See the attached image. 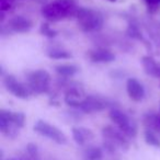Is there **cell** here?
<instances>
[{
	"label": "cell",
	"instance_id": "obj_1",
	"mask_svg": "<svg viewBox=\"0 0 160 160\" xmlns=\"http://www.w3.org/2000/svg\"><path fill=\"white\" fill-rule=\"evenodd\" d=\"M78 8L71 0H56L45 5L41 13L46 20L57 22L70 16H76Z\"/></svg>",
	"mask_w": 160,
	"mask_h": 160
},
{
	"label": "cell",
	"instance_id": "obj_2",
	"mask_svg": "<svg viewBox=\"0 0 160 160\" xmlns=\"http://www.w3.org/2000/svg\"><path fill=\"white\" fill-rule=\"evenodd\" d=\"M78 25L83 32H98L103 28V17L100 12L89 8H78L76 13Z\"/></svg>",
	"mask_w": 160,
	"mask_h": 160
},
{
	"label": "cell",
	"instance_id": "obj_3",
	"mask_svg": "<svg viewBox=\"0 0 160 160\" xmlns=\"http://www.w3.org/2000/svg\"><path fill=\"white\" fill-rule=\"evenodd\" d=\"M51 75L44 69H38L27 73V86L33 94L47 93L51 87Z\"/></svg>",
	"mask_w": 160,
	"mask_h": 160
},
{
	"label": "cell",
	"instance_id": "obj_4",
	"mask_svg": "<svg viewBox=\"0 0 160 160\" xmlns=\"http://www.w3.org/2000/svg\"><path fill=\"white\" fill-rule=\"evenodd\" d=\"M102 135L104 138V147L110 152H113L118 148L123 150H127L129 148V142L126 138L127 136L120 129L108 125L102 128Z\"/></svg>",
	"mask_w": 160,
	"mask_h": 160
},
{
	"label": "cell",
	"instance_id": "obj_5",
	"mask_svg": "<svg viewBox=\"0 0 160 160\" xmlns=\"http://www.w3.org/2000/svg\"><path fill=\"white\" fill-rule=\"evenodd\" d=\"M109 118L127 137L134 138L137 135V125L124 111L118 108H112L109 112Z\"/></svg>",
	"mask_w": 160,
	"mask_h": 160
},
{
	"label": "cell",
	"instance_id": "obj_6",
	"mask_svg": "<svg viewBox=\"0 0 160 160\" xmlns=\"http://www.w3.org/2000/svg\"><path fill=\"white\" fill-rule=\"evenodd\" d=\"M34 132L40 134L41 136L49 138L51 140L55 142L58 145H65L67 144V137L58 127L55 125H52L45 121H38L33 127Z\"/></svg>",
	"mask_w": 160,
	"mask_h": 160
},
{
	"label": "cell",
	"instance_id": "obj_7",
	"mask_svg": "<svg viewBox=\"0 0 160 160\" xmlns=\"http://www.w3.org/2000/svg\"><path fill=\"white\" fill-rule=\"evenodd\" d=\"M3 85H5L6 89L10 92L11 94H13L16 98L22 99L25 100L30 97L31 91L28 88V86H25L24 83L20 82L13 75H6L3 77Z\"/></svg>",
	"mask_w": 160,
	"mask_h": 160
},
{
	"label": "cell",
	"instance_id": "obj_8",
	"mask_svg": "<svg viewBox=\"0 0 160 160\" xmlns=\"http://www.w3.org/2000/svg\"><path fill=\"white\" fill-rule=\"evenodd\" d=\"M108 107H109V102L105 99L98 96H87L81 101L79 110L89 114V113H94V112L103 111Z\"/></svg>",
	"mask_w": 160,
	"mask_h": 160
},
{
	"label": "cell",
	"instance_id": "obj_9",
	"mask_svg": "<svg viewBox=\"0 0 160 160\" xmlns=\"http://www.w3.org/2000/svg\"><path fill=\"white\" fill-rule=\"evenodd\" d=\"M8 28L14 33H27L33 28V22L23 16H16L9 20Z\"/></svg>",
	"mask_w": 160,
	"mask_h": 160
},
{
	"label": "cell",
	"instance_id": "obj_10",
	"mask_svg": "<svg viewBox=\"0 0 160 160\" xmlns=\"http://www.w3.org/2000/svg\"><path fill=\"white\" fill-rule=\"evenodd\" d=\"M126 91L129 99L135 102H140L145 97V89L142 83L135 78H128L126 81Z\"/></svg>",
	"mask_w": 160,
	"mask_h": 160
},
{
	"label": "cell",
	"instance_id": "obj_11",
	"mask_svg": "<svg viewBox=\"0 0 160 160\" xmlns=\"http://www.w3.org/2000/svg\"><path fill=\"white\" fill-rule=\"evenodd\" d=\"M88 57L92 62H98V64H108L115 59L114 53L107 48H97L90 51L88 53Z\"/></svg>",
	"mask_w": 160,
	"mask_h": 160
},
{
	"label": "cell",
	"instance_id": "obj_12",
	"mask_svg": "<svg viewBox=\"0 0 160 160\" xmlns=\"http://www.w3.org/2000/svg\"><path fill=\"white\" fill-rule=\"evenodd\" d=\"M85 99L83 97L82 90H80L77 87H69L65 92V102L68 104L69 107L75 108V109H79L81 101Z\"/></svg>",
	"mask_w": 160,
	"mask_h": 160
},
{
	"label": "cell",
	"instance_id": "obj_13",
	"mask_svg": "<svg viewBox=\"0 0 160 160\" xmlns=\"http://www.w3.org/2000/svg\"><path fill=\"white\" fill-rule=\"evenodd\" d=\"M71 133H72V138L76 144L80 145V146H83L87 142H90L94 138L93 132L86 127H72Z\"/></svg>",
	"mask_w": 160,
	"mask_h": 160
},
{
	"label": "cell",
	"instance_id": "obj_14",
	"mask_svg": "<svg viewBox=\"0 0 160 160\" xmlns=\"http://www.w3.org/2000/svg\"><path fill=\"white\" fill-rule=\"evenodd\" d=\"M0 120L7 121L13 124L19 129L22 128L25 124V115L21 112H11L8 110H0Z\"/></svg>",
	"mask_w": 160,
	"mask_h": 160
},
{
	"label": "cell",
	"instance_id": "obj_15",
	"mask_svg": "<svg viewBox=\"0 0 160 160\" xmlns=\"http://www.w3.org/2000/svg\"><path fill=\"white\" fill-rule=\"evenodd\" d=\"M142 65L145 72L155 78H160V64L151 56L146 55L142 58Z\"/></svg>",
	"mask_w": 160,
	"mask_h": 160
},
{
	"label": "cell",
	"instance_id": "obj_16",
	"mask_svg": "<svg viewBox=\"0 0 160 160\" xmlns=\"http://www.w3.org/2000/svg\"><path fill=\"white\" fill-rule=\"evenodd\" d=\"M55 71L60 77L69 78V77L75 76L76 73L79 71V68H78L76 65H72V64H62V65L55 66Z\"/></svg>",
	"mask_w": 160,
	"mask_h": 160
},
{
	"label": "cell",
	"instance_id": "obj_17",
	"mask_svg": "<svg viewBox=\"0 0 160 160\" xmlns=\"http://www.w3.org/2000/svg\"><path fill=\"white\" fill-rule=\"evenodd\" d=\"M144 124L147 129H151L155 133L160 134V114H148L145 116Z\"/></svg>",
	"mask_w": 160,
	"mask_h": 160
},
{
	"label": "cell",
	"instance_id": "obj_18",
	"mask_svg": "<svg viewBox=\"0 0 160 160\" xmlns=\"http://www.w3.org/2000/svg\"><path fill=\"white\" fill-rule=\"evenodd\" d=\"M103 156V151L100 147L97 146H91L88 147L85 150L83 157L86 160H101Z\"/></svg>",
	"mask_w": 160,
	"mask_h": 160
},
{
	"label": "cell",
	"instance_id": "obj_19",
	"mask_svg": "<svg viewBox=\"0 0 160 160\" xmlns=\"http://www.w3.org/2000/svg\"><path fill=\"white\" fill-rule=\"evenodd\" d=\"M144 138L145 142L149 146L156 147V148H160V138L158 137L157 133H155L151 129H145L144 132Z\"/></svg>",
	"mask_w": 160,
	"mask_h": 160
},
{
	"label": "cell",
	"instance_id": "obj_20",
	"mask_svg": "<svg viewBox=\"0 0 160 160\" xmlns=\"http://www.w3.org/2000/svg\"><path fill=\"white\" fill-rule=\"evenodd\" d=\"M47 56L52 59H69V58H71V54L67 51H62V49L49 51L47 53Z\"/></svg>",
	"mask_w": 160,
	"mask_h": 160
},
{
	"label": "cell",
	"instance_id": "obj_21",
	"mask_svg": "<svg viewBox=\"0 0 160 160\" xmlns=\"http://www.w3.org/2000/svg\"><path fill=\"white\" fill-rule=\"evenodd\" d=\"M127 35L131 36L132 38H135V40H142L144 41V38H142V32H140L139 28H138V25H136L135 23H129L128 28H127V31H126Z\"/></svg>",
	"mask_w": 160,
	"mask_h": 160
},
{
	"label": "cell",
	"instance_id": "obj_22",
	"mask_svg": "<svg viewBox=\"0 0 160 160\" xmlns=\"http://www.w3.org/2000/svg\"><path fill=\"white\" fill-rule=\"evenodd\" d=\"M40 32L42 35L46 36V38H53L57 35V31H55L53 28H51V25L47 22H43L42 24H41Z\"/></svg>",
	"mask_w": 160,
	"mask_h": 160
},
{
	"label": "cell",
	"instance_id": "obj_23",
	"mask_svg": "<svg viewBox=\"0 0 160 160\" xmlns=\"http://www.w3.org/2000/svg\"><path fill=\"white\" fill-rule=\"evenodd\" d=\"M27 151H28V155L31 157V159L38 160V146H36L35 144H33V142H30V144H28Z\"/></svg>",
	"mask_w": 160,
	"mask_h": 160
},
{
	"label": "cell",
	"instance_id": "obj_24",
	"mask_svg": "<svg viewBox=\"0 0 160 160\" xmlns=\"http://www.w3.org/2000/svg\"><path fill=\"white\" fill-rule=\"evenodd\" d=\"M14 2H16V0H0V11L3 13L9 11Z\"/></svg>",
	"mask_w": 160,
	"mask_h": 160
},
{
	"label": "cell",
	"instance_id": "obj_25",
	"mask_svg": "<svg viewBox=\"0 0 160 160\" xmlns=\"http://www.w3.org/2000/svg\"><path fill=\"white\" fill-rule=\"evenodd\" d=\"M147 3H148L149 7H155V6L160 5V0H145Z\"/></svg>",
	"mask_w": 160,
	"mask_h": 160
},
{
	"label": "cell",
	"instance_id": "obj_26",
	"mask_svg": "<svg viewBox=\"0 0 160 160\" xmlns=\"http://www.w3.org/2000/svg\"><path fill=\"white\" fill-rule=\"evenodd\" d=\"M3 160V159H1ZM8 160H24V159H17V158H12V159H8Z\"/></svg>",
	"mask_w": 160,
	"mask_h": 160
},
{
	"label": "cell",
	"instance_id": "obj_27",
	"mask_svg": "<svg viewBox=\"0 0 160 160\" xmlns=\"http://www.w3.org/2000/svg\"><path fill=\"white\" fill-rule=\"evenodd\" d=\"M110 1H115V0H110Z\"/></svg>",
	"mask_w": 160,
	"mask_h": 160
}]
</instances>
